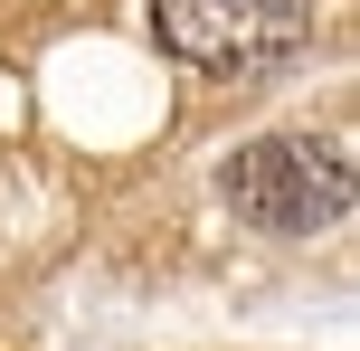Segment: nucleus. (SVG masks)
<instances>
[{
	"label": "nucleus",
	"instance_id": "f257e3e1",
	"mask_svg": "<svg viewBox=\"0 0 360 351\" xmlns=\"http://www.w3.org/2000/svg\"><path fill=\"white\" fill-rule=\"evenodd\" d=\"M152 38L199 76H247L313 38V0H152Z\"/></svg>",
	"mask_w": 360,
	"mask_h": 351
},
{
	"label": "nucleus",
	"instance_id": "f03ea898",
	"mask_svg": "<svg viewBox=\"0 0 360 351\" xmlns=\"http://www.w3.org/2000/svg\"><path fill=\"white\" fill-rule=\"evenodd\" d=\"M228 200L256 228H332L351 209V162L313 133H275V143H247L228 162Z\"/></svg>",
	"mask_w": 360,
	"mask_h": 351
}]
</instances>
